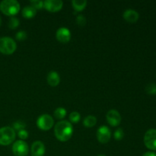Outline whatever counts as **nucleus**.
I'll return each instance as SVG.
<instances>
[{
	"instance_id": "a211bd4d",
	"label": "nucleus",
	"mask_w": 156,
	"mask_h": 156,
	"mask_svg": "<svg viewBox=\"0 0 156 156\" xmlns=\"http://www.w3.org/2000/svg\"><path fill=\"white\" fill-rule=\"evenodd\" d=\"M53 115L58 120H62L66 115V111L64 108H57L54 111Z\"/></svg>"
},
{
	"instance_id": "aec40b11",
	"label": "nucleus",
	"mask_w": 156,
	"mask_h": 156,
	"mask_svg": "<svg viewBox=\"0 0 156 156\" xmlns=\"http://www.w3.org/2000/svg\"><path fill=\"white\" fill-rule=\"evenodd\" d=\"M146 91L147 94H151V95H155V94H156V84H148L146 87Z\"/></svg>"
},
{
	"instance_id": "f03ea898",
	"label": "nucleus",
	"mask_w": 156,
	"mask_h": 156,
	"mask_svg": "<svg viewBox=\"0 0 156 156\" xmlns=\"http://www.w3.org/2000/svg\"><path fill=\"white\" fill-rule=\"evenodd\" d=\"M20 4L16 0H3L0 2V11L8 16H14L20 11Z\"/></svg>"
},
{
	"instance_id": "c85d7f7f",
	"label": "nucleus",
	"mask_w": 156,
	"mask_h": 156,
	"mask_svg": "<svg viewBox=\"0 0 156 156\" xmlns=\"http://www.w3.org/2000/svg\"><path fill=\"white\" fill-rule=\"evenodd\" d=\"M1 24H2V18L1 16H0V26H1Z\"/></svg>"
},
{
	"instance_id": "5701e85b",
	"label": "nucleus",
	"mask_w": 156,
	"mask_h": 156,
	"mask_svg": "<svg viewBox=\"0 0 156 156\" xmlns=\"http://www.w3.org/2000/svg\"><path fill=\"white\" fill-rule=\"evenodd\" d=\"M30 5L35 9H41L44 8V2L41 1V0H32L30 1Z\"/></svg>"
},
{
	"instance_id": "f257e3e1",
	"label": "nucleus",
	"mask_w": 156,
	"mask_h": 156,
	"mask_svg": "<svg viewBox=\"0 0 156 156\" xmlns=\"http://www.w3.org/2000/svg\"><path fill=\"white\" fill-rule=\"evenodd\" d=\"M54 133L56 137L59 141H68L73 133V125L67 120H61L55 125Z\"/></svg>"
},
{
	"instance_id": "7ed1b4c3",
	"label": "nucleus",
	"mask_w": 156,
	"mask_h": 156,
	"mask_svg": "<svg viewBox=\"0 0 156 156\" xmlns=\"http://www.w3.org/2000/svg\"><path fill=\"white\" fill-rule=\"evenodd\" d=\"M17 44L12 38L9 37H0V53L5 55L12 54L16 50Z\"/></svg>"
},
{
	"instance_id": "cd10ccee",
	"label": "nucleus",
	"mask_w": 156,
	"mask_h": 156,
	"mask_svg": "<svg viewBox=\"0 0 156 156\" xmlns=\"http://www.w3.org/2000/svg\"><path fill=\"white\" fill-rule=\"evenodd\" d=\"M143 156H156V152H153V151H149V152H146L144 153Z\"/></svg>"
},
{
	"instance_id": "2eb2a0df",
	"label": "nucleus",
	"mask_w": 156,
	"mask_h": 156,
	"mask_svg": "<svg viewBox=\"0 0 156 156\" xmlns=\"http://www.w3.org/2000/svg\"><path fill=\"white\" fill-rule=\"evenodd\" d=\"M36 9L32 7L31 5L25 6L22 10L23 17L27 18V19H30V18H34L36 15Z\"/></svg>"
},
{
	"instance_id": "423d86ee",
	"label": "nucleus",
	"mask_w": 156,
	"mask_h": 156,
	"mask_svg": "<svg viewBox=\"0 0 156 156\" xmlns=\"http://www.w3.org/2000/svg\"><path fill=\"white\" fill-rule=\"evenodd\" d=\"M144 144L152 151H156V129H150L146 131L144 136Z\"/></svg>"
},
{
	"instance_id": "4be33fe9",
	"label": "nucleus",
	"mask_w": 156,
	"mask_h": 156,
	"mask_svg": "<svg viewBox=\"0 0 156 156\" xmlns=\"http://www.w3.org/2000/svg\"><path fill=\"white\" fill-rule=\"evenodd\" d=\"M26 126V124L24 123V122L21 121V120H17V121H15V123H13V126H12V128H13L14 130H21V129H24V128H25Z\"/></svg>"
},
{
	"instance_id": "a878e982",
	"label": "nucleus",
	"mask_w": 156,
	"mask_h": 156,
	"mask_svg": "<svg viewBox=\"0 0 156 156\" xmlns=\"http://www.w3.org/2000/svg\"><path fill=\"white\" fill-rule=\"evenodd\" d=\"M15 37L18 41H24L27 38V33L24 30H20V31L17 32V34H15Z\"/></svg>"
},
{
	"instance_id": "dca6fc26",
	"label": "nucleus",
	"mask_w": 156,
	"mask_h": 156,
	"mask_svg": "<svg viewBox=\"0 0 156 156\" xmlns=\"http://www.w3.org/2000/svg\"><path fill=\"white\" fill-rule=\"evenodd\" d=\"M72 5L75 10L77 12H81L86 7L87 1L85 0H73L72 1Z\"/></svg>"
},
{
	"instance_id": "412c9836",
	"label": "nucleus",
	"mask_w": 156,
	"mask_h": 156,
	"mask_svg": "<svg viewBox=\"0 0 156 156\" xmlns=\"http://www.w3.org/2000/svg\"><path fill=\"white\" fill-rule=\"evenodd\" d=\"M81 119L80 114L76 111H74V112H72L71 114H69V120L70 122L73 123H79V120Z\"/></svg>"
},
{
	"instance_id": "0eeeda50",
	"label": "nucleus",
	"mask_w": 156,
	"mask_h": 156,
	"mask_svg": "<svg viewBox=\"0 0 156 156\" xmlns=\"http://www.w3.org/2000/svg\"><path fill=\"white\" fill-rule=\"evenodd\" d=\"M29 148L23 140H18L12 146V152L16 156H26L28 154Z\"/></svg>"
},
{
	"instance_id": "f8f14e48",
	"label": "nucleus",
	"mask_w": 156,
	"mask_h": 156,
	"mask_svg": "<svg viewBox=\"0 0 156 156\" xmlns=\"http://www.w3.org/2000/svg\"><path fill=\"white\" fill-rule=\"evenodd\" d=\"M31 156H44L45 154V146L41 141H36L32 144L30 149Z\"/></svg>"
},
{
	"instance_id": "f3484780",
	"label": "nucleus",
	"mask_w": 156,
	"mask_h": 156,
	"mask_svg": "<svg viewBox=\"0 0 156 156\" xmlns=\"http://www.w3.org/2000/svg\"><path fill=\"white\" fill-rule=\"evenodd\" d=\"M97 123V118L93 115H88L85 117L83 120V125L85 127H93Z\"/></svg>"
},
{
	"instance_id": "ddd939ff",
	"label": "nucleus",
	"mask_w": 156,
	"mask_h": 156,
	"mask_svg": "<svg viewBox=\"0 0 156 156\" xmlns=\"http://www.w3.org/2000/svg\"><path fill=\"white\" fill-rule=\"evenodd\" d=\"M47 83L52 87H56L60 82V76L56 71H50L47 76Z\"/></svg>"
},
{
	"instance_id": "9d476101",
	"label": "nucleus",
	"mask_w": 156,
	"mask_h": 156,
	"mask_svg": "<svg viewBox=\"0 0 156 156\" xmlns=\"http://www.w3.org/2000/svg\"><path fill=\"white\" fill-rule=\"evenodd\" d=\"M63 5L61 0H46L44 2V8L50 12H56L60 10Z\"/></svg>"
},
{
	"instance_id": "c756f323",
	"label": "nucleus",
	"mask_w": 156,
	"mask_h": 156,
	"mask_svg": "<svg viewBox=\"0 0 156 156\" xmlns=\"http://www.w3.org/2000/svg\"><path fill=\"white\" fill-rule=\"evenodd\" d=\"M98 156H106V155H104V154H101V155H98Z\"/></svg>"
},
{
	"instance_id": "39448f33",
	"label": "nucleus",
	"mask_w": 156,
	"mask_h": 156,
	"mask_svg": "<svg viewBox=\"0 0 156 156\" xmlns=\"http://www.w3.org/2000/svg\"><path fill=\"white\" fill-rule=\"evenodd\" d=\"M53 124H54V120L50 114H42L38 117L37 120V125L38 128L42 130H49L53 127Z\"/></svg>"
},
{
	"instance_id": "20e7f679",
	"label": "nucleus",
	"mask_w": 156,
	"mask_h": 156,
	"mask_svg": "<svg viewBox=\"0 0 156 156\" xmlns=\"http://www.w3.org/2000/svg\"><path fill=\"white\" fill-rule=\"evenodd\" d=\"M16 134L13 128L11 126H4L0 128V145L8 146L15 140Z\"/></svg>"
},
{
	"instance_id": "1a4fd4ad",
	"label": "nucleus",
	"mask_w": 156,
	"mask_h": 156,
	"mask_svg": "<svg viewBox=\"0 0 156 156\" xmlns=\"http://www.w3.org/2000/svg\"><path fill=\"white\" fill-rule=\"evenodd\" d=\"M106 119L108 123L111 126H117L121 122V116L120 113L116 110H110L106 115Z\"/></svg>"
},
{
	"instance_id": "6ab92c4d",
	"label": "nucleus",
	"mask_w": 156,
	"mask_h": 156,
	"mask_svg": "<svg viewBox=\"0 0 156 156\" xmlns=\"http://www.w3.org/2000/svg\"><path fill=\"white\" fill-rule=\"evenodd\" d=\"M20 24V21L18 18H15V17H12V18L9 19V27L11 29H15L19 26Z\"/></svg>"
},
{
	"instance_id": "393cba45",
	"label": "nucleus",
	"mask_w": 156,
	"mask_h": 156,
	"mask_svg": "<svg viewBox=\"0 0 156 156\" xmlns=\"http://www.w3.org/2000/svg\"><path fill=\"white\" fill-rule=\"evenodd\" d=\"M76 21L78 25L79 26H85L86 24V18L82 15H78L76 19Z\"/></svg>"
},
{
	"instance_id": "4468645a",
	"label": "nucleus",
	"mask_w": 156,
	"mask_h": 156,
	"mask_svg": "<svg viewBox=\"0 0 156 156\" xmlns=\"http://www.w3.org/2000/svg\"><path fill=\"white\" fill-rule=\"evenodd\" d=\"M140 15L133 9H127L123 13V18L129 23H135L138 21Z\"/></svg>"
},
{
	"instance_id": "6e6552de",
	"label": "nucleus",
	"mask_w": 156,
	"mask_h": 156,
	"mask_svg": "<svg viewBox=\"0 0 156 156\" xmlns=\"http://www.w3.org/2000/svg\"><path fill=\"white\" fill-rule=\"evenodd\" d=\"M97 139L100 143H107L110 141L111 136V129L107 126H101L98 129L97 133Z\"/></svg>"
},
{
	"instance_id": "bb28decb",
	"label": "nucleus",
	"mask_w": 156,
	"mask_h": 156,
	"mask_svg": "<svg viewBox=\"0 0 156 156\" xmlns=\"http://www.w3.org/2000/svg\"><path fill=\"white\" fill-rule=\"evenodd\" d=\"M18 136L21 140H26L28 137V132L25 129H21V130L18 131Z\"/></svg>"
},
{
	"instance_id": "b1692460",
	"label": "nucleus",
	"mask_w": 156,
	"mask_h": 156,
	"mask_svg": "<svg viewBox=\"0 0 156 156\" xmlns=\"http://www.w3.org/2000/svg\"><path fill=\"white\" fill-rule=\"evenodd\" d=\"M114 136L116 140H121L122 139L124 136V132H123V129L121 128H118L117 129H116V131L114 132Z\"/></svg>"
},
{
	"instance_id": "9b49d317",
	"label": "nucleus",
	"mask_w": 156,
	"mask_h": 156,
	"mask_svg": "<svg viewBox=\"0 0 156 156\" xmlns=\"http://www.w3.org/2000/svg\"><path fill=\"white\" fill-rule=\"evenodd\" d=\"M56 39L59 41V42L62 43V44H66L68 43L71 39V32L69 30L67 27H60L57 30L56 34Z\"/></svg>"
}]
</instances>
